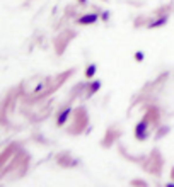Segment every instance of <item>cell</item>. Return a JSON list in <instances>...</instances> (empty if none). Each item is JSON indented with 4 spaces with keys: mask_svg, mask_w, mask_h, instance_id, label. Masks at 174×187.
Returning <instances> with one entry per match:
<instances>
[{
    "mask_svg": "<svg viewBox=\"0 0 174 187\" xmlns=\"http://www.w3.org/2000/svg\"><path fill=\"white\" fill-rule=\"evenodd\" d=\"M145 128H147V124H145V123H140V124L135 128V133H137V136H138V138H145V135H143V133H145Z\"/></svg>",
    "mask_w": 174,
    "mask_h": 187,
    "instance_id": "2",
    "label": "cell"
},
{
    "mask_svg": "<svg viewBox=\"0 0 174 187\" xmlns=\"http://www.w3.org/2000/svg\"><path fill=\"white\" fill-rule=\"evenodd\" d=\"M80 2H85V0H80Z\"/></svg>",
    "mask_w": 174,
    "mask_h": 187,
    "instance_id": "7",
    "label": "cell"
},
{
    "mask_svg": "<svg viewBox=\"0 0 174 187\" xmlns=\"http://www.w3.org/2000/svg\"><path fill=\"white\" fill-rule=\"evenodd\" d=\"M162 24H166V19H159L157 22L150 24V27H159V26H162Z\"/></svg>",
    "mask_w": 174,
    "mask_h": 187,
    "instance_id": "5",
    "label": "cell"
},
{
    "mask_svg": "<svg viewBox=\"0 0 174 187\" xmlns=\"http://www.w3.org/2000/svg\"><path fill=\"white\" fill-rule=\"evenodd\" d=\"M70 116V109H65L63 112L60 114V117H58V124H63L65 121H67V117Z\"/></svg>",
    "mask_w": 174,
    "mask_h": 187,
    "instance_id": "3",
    "label": "cell"
},
{
    "mask_svg": "<svg viewBox=\"0 0 174 187\" xmlns=\"http://www.w3.org/2000/svg\"><path fill=\"white\" fill-rule=\"evenodd\" d=\"M135 58H137V60H142L143 55H142V53H138V55H135Z\"/></svg>",
    "mask_w": 174,
    "mask_h": 187,
    "instance_id": "6",
    "label": "cell"
},
{
    "mask_svg": "<svg viewBox=\"0 0 174 187\" xmlns=\"http://www.w3.org/2000/svg\"><path fill=\"white\" fill-rule=\"evenodd\" d=\"M94 73H96V65H90V66L85 70V77H87V78H90Z\"/></svg>",
    "mask_w": 174,
    "mask_h": 187,
    "instance_id": "4",
    "label": "cell"
},
{
    "mask_svg": "<svg viewBox=\"0 0 174 187\" xmlns=\"http://www.w3.org/2000/svg\"><path fill=\"white\" fill-rule=\"evenodd\" d=\"M96 21H97L96 14H87V16H84V17L79 19V22H80V24H94Z\"/></svg>",
    "mask_w": 174,
    "mask_h": 187,
    "instance_id": "1",
    "label": "cell"
}]
</instances>
